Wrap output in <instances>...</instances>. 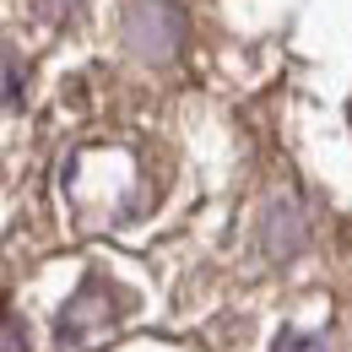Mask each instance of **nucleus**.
<instances>
[{"instance_id":"nucleus-1","label":"nucleus","mask_w":352,"mask_h":352,"mask_svg":"<svg viewBox=\"0 0 352 352\" xmlns=\"http://www.w3.org/2000/svg\"><path fill=\"white\" fill-rule=\"evenodd\" d=\"M276 352H331L325 336H309V331H282L276 336Z\"/></svg>"},{"instance_id":"nucleus-2","label":"nucleus","mask_w":352,"mask_h":352,"mask_svg":"<svg viewBox=\"0 0 352 352\" xmlns=\"http://www.w3.org/2000/svg\"><path fill=\"white\" fill-rule=\"evenodd\" d=\"M6 98H11V109L22 103V76H16V60H6Z\"/></svg>"}]
</instances>
